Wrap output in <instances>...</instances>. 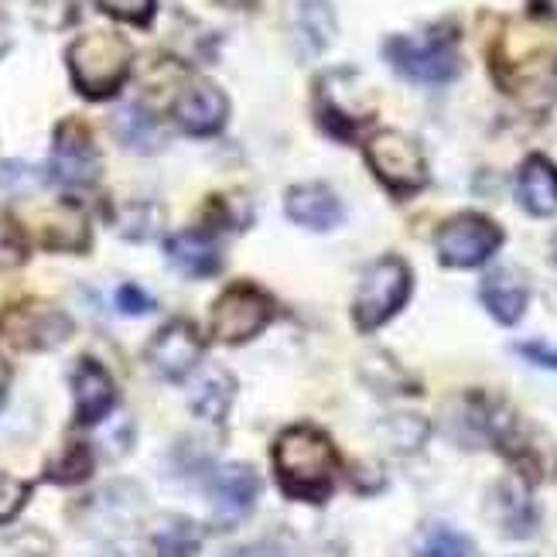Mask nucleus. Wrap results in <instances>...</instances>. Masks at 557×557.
<instances>
[{"instance_id": "7c9ffc66", "label": "nucleus", "mask_w": 557, "mask_h": 557, "mask_svg": "<svg viewBox=\"0 0 557 557\" xmlns=\"http://www.w3.org/2000/svg\"><path fill=\"white\" fill-rule=\"evenodd\" d=\"M28 257V244H24V233L14 220L0 215V271L17 268V263Z\"/></svg>"}, {"instance_id": "37998d69", "label": "nucleus", "mask_w": 557, "mask_h": 557, "mask_svg": "<svg viewBox=\"0 0 557 557\" xmlns=\"http://www.w3.org/2000/svg\"><path fill=\"white\" fill-rule=\"evenodd\" d=\"M550 257H554V263H557V236H554V244H550Z\"/></svg>"}, {"instance_id": "aec40b11", "label": "nucleus", "mask_w": 557, "mask_h": 557, "mask_svg": "<svg viewBox=\"0 0 557 557\" xmlns=\"http://www.w3.org/2000/svg\"><path fill=\"white\" fill-rule=\"evenodd\" d=\"M517 199L530 215L557 212V164L544 154H530L517 175Z\"/></svg>"}, {"instance_id": "f03ea898", "label": "nucleus", "mask_w": 557, "mask_h": 557, "mask_svg": "<svg viewBox=\"0 0 557 557\" xmlns=\"http://www.w3.org/2000/svg\"><path fill=\"white\" fill-rule=\"evenodd\" d=\"M65 62L79 96H86V100H110V96L124 89L134 52L127 38H120L116 32H89L69 45Z\"/></svg>"}, {"instance_id": "9b49d317", "label": "nucleus", "mask_w": 557, "mask_h": 557, "mask_svg": "<svg viewBox=\"0 0 557 557\" xmlns=\"http://www.w3.org/2000/svg\"><path fill=\"white\" fill-rule=\"evenodd\" d=\"M175 124L191 134V137H212L226 127L230 116V100L226 92L209 83V79H191L178 96H175Z\"/></svg>"}, {"instance_id": "4be33fe9", "label": "nucleus", "mask_w": 557, "mask_h": 557, "mask_svg": "<svg viewBox=\"0 0 557 557\" xmlns=\"http://www.w3.org/2000/svg\"><path fill=\"white\" fill-rule=\"evenodd\" d=\"M482 305L499 325H517L527 311V281L510 268L493 271L482 281Z\"/></svg>"}, {"instance_id": "2eb2a0df", "label": "nucleus", "mask_w": 557, "mask_h": 557, "mask_svg": "<svg viewBox=\"0 0 557 557\" xmlns=\"http://www.w3.org/2000/svg\"><path fill=\"white\" fill-rule=\"evenodd\" d=\"M486 513H490V523L499 530L503 537L523 541L537 530L534 496H530L527 482H520V479L496 482V486L490 490V499H486Z\"/></svg>"}, {"instance_id": "e433bc0d", "label": "nucleus", "mask_w": 557, "mask_h": 557, "mask_svg": "<svg viewBox=\"0 0 557 557\" xmlns=\"http://www.w3.org/2000/svg\"><path fill=\"white\" fill-rule=\"evenodd\" d=\"M223 557H284L274 544H244V547H233Z\"/></svg>"}, {"instance_id": "b1692460", "label": "nucleus", "mask_w": 557, "mask_h": 557, "mask_svg": "<svg viewBox=\"0 0 557 557\" xmlns=\"http://www.w3.org/2000/svg\"><path fill=\"white\" fill-rule=\"evenodd\" d=\"M113 134H116L120 144H127V148L137 151V154H151V151H158L161 144H164L158 120L148 110H144L140 103H127V107L116 110Z\"/></svg>"}, {"instance_id": "ea45409f", "label": "nucleus", "mask_w": 557, "mask_h": 557, "mask_svg": "<svg viewBox=\"0 0 557 557\" xmlns=\"http://www.w3.org/2000/svg\"><path fill=\"white\" fill-rule=\"evenodd\" d=\"M215 4H223V8H250L253 0H215Z\"/></svg>"}, {"instance_id": "79ce46f5", "label": "nucleus", "mask_w": 557, "mask_h": 557, "mask_svg": "<svg viewBox=\"0 0 557 557\" xmlns=\"http://www.w3.org/2000/svg\"><path fill=\"white\" fill-rule=\"evenodd\" d=\"M103 557H134V554H131V550H124V547H110Z\"/></svg>"}, {"instance_id": "c756f323", "label": "nucleus", "mask_w": 557, "mask_h": 557, "mask_svg": "<svg viewBox=\"0 0 557 557\" xmlns=\"http://www.w3.org/2000/svg\"><path fill=\"white\" fill-rule=\"evenodd\" d=\"M32 496V486L17 475L0 472V523H11Z\"/></svg>"}, {"instance_id": "58836bf2", "label": "nucleus", "mask_w": 557, "mask_h": 557, "mask_svg": "<svg viewBox=\"0 0 557 557\" xmlns=\"http://www.w3.org/2000/svg\"><path fill=\"white\" fill-rule=\"evenodd\" d=\"M537 8H541V14L557 17V0H537Z\"/></svg>"}, {"instance_id": "dca6fc26", "label": "nucleus", "mask_w": 557, "mask_h": 557, "mask_svg": "<svg viewBox=\"0 0 557 557\" xmlns=\"http://www.w3.org/2000/svg\"><path fill=\"white\" fill-rule=\"evenodd\" d=\"M290 11V38L301 59H319L329 52L335 35H338V21L332 0H287Z\"/></svg>"}, {"instance_id": "5701e85b", "label": "nucleus", "mask_w": 557, "mask_h": 557, "mask_svg": "<svg viewBox=\"0 0 557 557\" xmlns=\"http://www.w3.org/2000/svg\"><path fill=\"white\" fill-rule=\"evenodd\" d=\"M233 397H236V380L223 367H209V370L199 373L196 383H191L188 407H191V414H196V418L220 424L230 414Z\"/></svg>"}, {"instance_id": "0eeeda50", "label": "nucleus", "mask_w": 557, "mask_h": 557, "mask_svg": "<svg viewBox=\"0 0 557 557\" xmlns=\"http://www.w3.org/2000/svg\"><path fill=\"white\" fill-rule=\"evenodd\" d=\"M499 226L479 212L455 215L434 236V250H438V260L445 268H479V263H486L499 250Z\"/></svg>"}, {"instance_id": "f8f14e48", "label": "nucleus", "mask_w": 557, "mask_h": 557, "mask_svg": "<svg viewBox=\"0 0 557 557\" xmlns=\"http://www.w3.org/2000/svg\"><path fill=\"white\" fill-rule=\"evenodd\" d=\"M356 76L352 72H329V76L319 83V120L322 127L335 137H352L367 120L373 116L370 107L356 103Z\"/></svg>"}, {"instance_id": "a19ab883", "label": "nucleus", "mask_w": 557, "mask_h": 557, "mask_svg": "<svg viewBox=\"0 0 557 557\" xmlns=\"http://www.w3.org/2000/svg\"><path fill=\"white\" fill-rule=\"evenodd\" d=\"M8 45H11V38H8V28H4V21H0V55L8 52Z\"/></svg>"}, {"instance_id": "a878e982", "label": "nucleus", "mask_w": 557, "mask_h": 557, "mask_svg": "<svg viewBox=\"0 0 557 557\" xmlns=\"http://www.w3.org/2000/svg\"><path fill=\"white\" fill-rule=\"evenodd\" d=\"M380 442L391 448V451H400V455H414L421 451V445L428 442V421L418 418V414H391V418H383L380 428Z\"/></svg>"}, {"instance_id": "423d86ee", "label": "nucleus", "mask_w": 557, "mask_h": 557, "mask_svg": "<svg viewBox=\"0 0 557 557\" xmlns=\"http://www.w3.org/2000/svg\"><path fill=\"white\" fill-rule=\"evenodd\" d=\"M410 295V271L397 257H383L362 277L356 301H352V319L359 329H380L386 319L404 308Z\"/></svg>"}, {"instance_id": "473e14b6", "label": "nucleus", "mask_w": 557, "mask_h": 557, "mask_svg": "<svg viewBox=\"0 0 557 557\" xmlns=\"http://www.w3.org/2000/svg\"><path fill=\"white\" fill-rule=\"evenodd\" d=\"M100 11H107L116 21H127V24H148L154 17L158 0H96Z\"/></svg>"}, {"instance_id": "2f4dec72", "label": "nucleus", "mask_w": 557, "mask_h": 557, "mask_svg": "<svg viewBox=\"0 0 557 557\" xmlns=\"http://www.w3.org/2000/svg\"><path fill=\"white\" fill-rule=\"evenodd\" d=\"M38 185V172L24 161H0V191L4 196H24Z\"/></svg>"}, {"instance_id": "9d476101", "label": "nucleus", "mask_w": 557, "mask_h": 557, "mask_svg": "<svg viewBox=\"0 0 557 557\" xmlns=\"http://www.w3.org/2000/svg\"><path fill=\"white\" fill-rule=\"evenodd\" d=\"M202 335L191 322H168L148 343V362L164 380H185L202 362Z\"/></svg>"}, {"instance_id": "20e7f679", "label": "nucleus", "mask_w": 557, "mask_h": 557, "mask_svg": "<svg viewBox=\"0 0 557 557\" xmlns=\"http://www.w3.org/2000/svg\"><path fill=\"white\" fill-rule=\"evenodd\" d=\"M367 161L373 175L397 196H410L428 185V158L421 144L400 131H376L367 144Z\"/></svg>"}, {"instance_id": "bb28decb", "label": "nucleus", "mask_w": 557, "mask_h": 557, "mask_svg": "<svg viewBox=\"0 0 557 557\" xmlns=\"http://www.w3.org/2000/svg\"><path fill=\"white\" fill-rule=\"evenodd\" d=\"M164 226V212L154 202H127L116 215V230L124 239H151Z\"/></svg>"}, {"instance_id": "cd10ccee", "label": "nucleus", "mask_w": 557, "mask_h": 557, "mask_svg": "<svg viewBox=\"0 0 557 557\" xmlns=\"http://www.w3.org/2000/svg\"><path fill=\"white\" fill-rule=\"evenodd\" d=\"M418 557H479V547L451 527H431L418 544Z\"/></svg>"}, {"instance_id": "393cba45", "label": "nucleus", "mask_w": 557, "mask_h": 557, "mask_svg": "<svg viewBox=\"0 0 557 557\" xmlns=\"http://www.w3.org/2000/svg\"><path fill=\"white\" fill-rule=\"evenodd\" d=\"M151 547L158 557H196L202 547V530L188 517H161L151 530Z\"/></svg>"}, {"instance_id": "f3484780", "label": "nucleus", "mask_w": 557, "mask_h": 557, "mask_svg": "<svg viewBox=\"0 0 557 557\" xmlns=\"http://www.w3.org/2000/svg\"><path fill=\"white\" fill-rule=\"evenodd\" d=\"M8 335L21 349H55L72 335V322L59 308L28 305L8 319Z\"/></svg>"}, {"instance_id": "7ed1b4c3", "label": "nucleus", "mask_w": 557, "mask_h": 557, "mask_svg": "<svg viewBox=\"0 0 557 557\" xmlns=\"http://www.w3.org/2000/svg\"><path fill=\"white\" fill-rule=\"evenodd\" d=\"M386 62L404 79L421 86H442L458 76V32L451 24H434L418 35H397L383 45Z\"/></svg>"}, {"instance_id": "c85d7f7f", "label": "nucleus", "mask_w": 557, "mask_h": 557, "mask_svg": "<svg viewBox=\"0 0 557 557\" xmlns=\"http://www.w3.org/2000/svg\"><path fill=\"white\" fill-rule=\"evenodd\" d=\"M89 472H92V451H89V445H69L45 469V475L52 479V482H59V486H69V482H83Z\"/></svg>"}, {"instance_id": "a211bd4d", "label": "nucleus", "mask_w": 557, "mask_h": 557, "mask_svg": "<svg viewBox=\"0 0 557 557\" xmlns=\"http://www.w3.org/2000/svg\"><path fill=\"white\" fill-rule=\"evenodd\" d=\"M284 209H287L290 223L314 230V233L335 230L338 223H343V215H346L343 202H338V196L329 185H295V188H287Z\"/></svg>"}, {"instance_id": "f257e3e1", "label": "nucleus", "mask_w": 557, "mask_h": 557, "mask_svg": "<svg viewBox=\"0 0 557 557\" xmlns=\"http://www.w3.org/2000/svg\"><path fill=\"white\" fill-rule=\"evenodd\" d=\"M274 469L287 496L319 503L332 493L338 455L319 428H287L274 442Z\"/></svg>"}, {"instance_id": "6e6552de", "label": "nucleus", "mask_w": 557, "mask_h": 557, "mask_svg": "<svg viewBox=\"0 0 557 557\" xmlns=\"http://www.w3.org/2000/svg\"><path fill=\"white\" fill-rule=\"evenodd\" d=\"M100 151H96L92 134L79 120H62L52 140V161H48V175L62 188H89L100 178Z\"/></svg>"}, {"instance_id": "412c9836", "label": "nucleus", "mask_w": 557, "mask_h": 557, "mask_svg": "<svg viewBox=\"0 0 557 557\" xmlns=\"http://www.w3.org/2000/svg\"><path fill=\"white\" fill-rule=\"evenodd\" d=\"M164 253L172 260V268L188 274V277H209L220 271V244L209 236V233H199V230H185V233H175L168 236L164 244Z\"/></svg>"}, {"instance_id": "c9c22d12", "label": "nucleus", "mask_w": 557, "mask_h": 557, "mask_svg": "<svg viewBox=\"0 0 557 557\" xmlns=\"http://www.w3.org/2000/svg\"><path fill=\"white\" fill-rule=\"evenodd\" d=\"M517 352L523 359L534 362V367H544V370H554L557 373V346L554 343H520Z\"/></svg>"}, {"instance_id": "6ab92c4d", "label": "nucleus", "mask_w": 557, "mask_h": 557, "mask_svg": "<svg viewBox=\"0 0 557 557\" xmlns=\"http://www.w3.org/2000/svg\"><path fill=\"white\" fill-rule=\"evenodd\" d=\"M72 397H76L79 424H100L116 404V386L96 359H79L76 373H72Z\"/></svg>"}, {"instance_id": "f704fd0d", "label": "nucleus", "mask_w": 557, "mask_h": 557, "mask_svg": "<svg viewBox=\"0 0 557 557\" xmlns=\"http://www.w3.org/2000/svg\"><path fill=\"white\" fill-rule=\"evenodd\" d=\"M116 308L124 314H148V311H154V298L137 284H124L116 290Z\"/></svg>"}, {"instance_id": "1a4fd4ad", "label": "nucleus", "mask_w": 557, "mask_h": 557, "mask_svg": "<svg viewBox=\"0 0 557 557\" xmlns=\"http://www.w3.org/2000/svg\"><path fill=\"white\" fill-rule=\"evenodd\" d=\"M148 513V496L131 479H116L103 486L86 503V523L89 530L103 537H127Z\"/></svg>"}, {"instance_id": "39448f33", "label": "nucleus", "mask_w": 557, "mask_h": 557, "mask_svg": "<svg viewBox=\"0 0 557 557\" xmlns=\"http://www.w3.org/2000/svg\"><path fill=\"white\" fill-rule=\"evenodd\" d=\"M271 314H274V305L260 287L233 284L215 298V305L209 311V329H212V338H220V343L244 346L268 329Z\"/></svg>"}, {"instance_id": "4468645a", "label": "nucleus", "mask_w": 557, "mask_h": 557, "mask_svg": "<svg viewBox=\"0 0 557 557\" xmlns=\"http://www.w3.org/2000/svg\"><path fill=\"white\" fill-rule=\"evenodd\" d=\"M510 462L520 469L523 479L530 482H544L557 475V448L547 434L534 424H523L520 418L510 424V431L503 434L496 445Z\"/></svg>"}, {"instance_id": "ddd939ff", "label": "nucleus", "mask_w": 557, "mask_h": 557, "mask_svg": "<svg viewBox=\"0 0 557 557\" xmlns=\"http://www.w3.org/2000/svg\"><path fill=\"white\" fill-rule=\"evenodd\" d=\"M260 496V475L244 466V462H230L220 466L209 475V499H212V510L220 523H239Z\"/></svg>"}, {"instance_id": "72a5a7b5", "label": "nucleus", "mask_w": 557, "mask_h": 557, "mask_svg": "<svg viewBox=\"0 0 557 557\" xmlns=\"http://www.w3.org/2000/svg\"><path fill=\"white\" fill-rule=\"evenodd\" d=\"M52 554V541L41 530H21L17 537L8 541V557H48Z\"/></svg>"}, {"instance_id": "4c0bfd02", "label": "nucleus", "mask_w": 557, "mask_h": 557, "mask_svg": "<svg viewBox=\"0 0 557 557\" xmlns=\"http://www.w3.org/2000/svg\"><path fill=\"white\" fill-rule=\"evenodd\" d=\"M8 391H11V367L4 362V356H0V410H4Z\"/></svg>"}]
</instances>
